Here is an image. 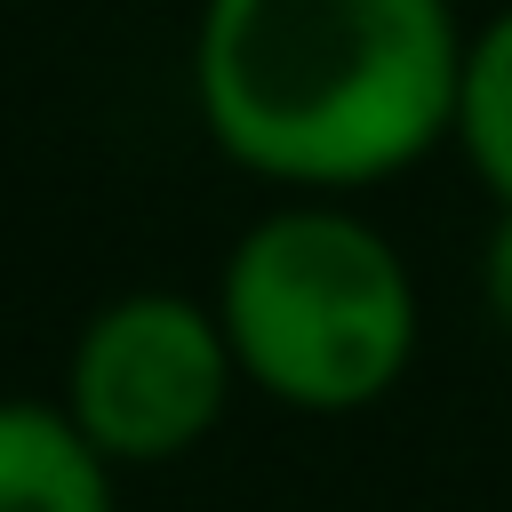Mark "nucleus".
I'll use <instances>...</instances> for the list:
<instances>
[{
  "instance_id": "f257e3e1",
  "label": "nucleus",
  "mask_w": 512,
  "mask_h": 512,
  "mask_svg": "<svg viewBox=\"0 0 512 512\" xmlns=\"http://www.w3.org/2000/svg\"><path fill=\"white\" fill-rule=\"evenodd\" d=\"M192 88L216 144L288 184H368L456 128L448 0H208Z\"/></svg>"
},
{
  "instance_id": "f03ea898",
  "label": "nucleus",
  "mask_w": 512,
  "mask_h": 512,
  "mask_svg": "<svg viewBox=\"0 0 512 512\" xmlns=\"http://www.w3.org/2000/svg\"><path fill=\"white\" fill-rule=\"evenodd\" d=\"M224 344L288 408H360L416 352V288L344 208H280L224 264Z\"/></svg>"
},
{
  "instance_id": "7ed1b4c3",
  "label": "nucleus",
  "mask_w": 512,
  "mask_h": 512,
  "mask_svg": "<svg viewBox=\"0 0 512 512\" xmlns=\"http://www.w3.org/2000/svg\"><path fill=\"white\" fill-rule=\"evenodd\" d=\"M224 384H232L224 320H208L184 296H120L72 344L64 416L80 424V440L104 464L112 456L160 464L216 424Z\"/></svg>"
},
{
  "instance_id": "20e7f679",
  "label": "nucleus",
  "mask_w": 512,
  "mask_h": 512,
  "mask_svg": "<svg viewBox=\"0 0 512 512\" xmlns=\"http://www.w3.org/2000/svg\"><path fill=\"white\" fill-rule=\"evenodd\" d=\"M0 512H112L104 456L64 408L0 400Z\"/></svg>"
},
{
  "instance_id": "39448f33",
  "label": "nucleus",
  "mask_w": 512,
  "mask_h": 512,
  "mask_svg": "<svg viewBox=\"0 0 512 512\" xmlns=\"http://www.w3.org/2000/svg\"><path fill=\"white\" fill-rule=\"evenodd\" d=\"M456 136L472 152V168L504 192L512 208V8H496L480 24V40L464 48V96H456Z\"/></svg>"
},
{
  "instance_id": "423d86ee",
  "label": "nucleus",
  "mask_w": 512,
  "mask_h": 512,
  "mask_svg": "<svg viewBox=\"0 0 512 512\" xmlns=\"http://www.w3.org/2000/svg\"><path fill=\"white\" fill-rule=\"evenodd\" d=\"M480 280H488V304H496V320L512 328V208H504V216H496V232H488Z\"/></svg>"
}]
</instances>
